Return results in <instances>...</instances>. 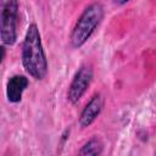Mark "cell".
<instances>
[{
  "mask_svg": "<svg viewBox=\"0 0 156 156\" xmlns=\"http://www.w3.org/2000/svg\"><path fill=\"white\" fill-rule=\"evenodd\" d=\"M101 108H102V99L99 94H96L90 99V101L87 104V106L82 111L79 117V124L83 128L90 126L100 115Z\"/></svg>",
  "mask_w": 156,
  "mask_h": 156,
  "instance_id": "obj_5",
  "label": "cell"
},
{
  "mask_svg": "<svg viewBox=\"0 0 156 156\" xmlns=\"http://www.w3.org/2000/svg\"><path fill=\"white\" fill-rule=\"evenodd\" d=\"M93 79V68L89 65H83L78 71L76 72L72 83L68 89V100L72 104H76L80 100V98L87 91L90 82Z\"/></svg>",
  "mask_w": 156,
  "mask_h": 156,
  "instance_id": "obj_4",
  "label": "cell"
},
{
  "mask_svg": "<svg viewBox=\"0 0 156 156\" xmlns=\"http://www.w3.org/2000/svg\"><path fill=\"white\" fill-rule=\"evenodd\" d=\"M28 85V79L24 76L16 74L11 77L6 85V95L10 102H18L22 99V94Z\"/></svg>",
  "mask_w": 156,
  "mask_h": 156,
  "instance_id": "obj_6",
  "label": "cell"
},
{
  "mask_svg": "<svg viewBox=\"0 0 156 156\" xmlns=\"http://www.w3.org/2000/svg\"><path fill=\"white\" fill-rule=\"evenodd\" d=\"M22 62L26 71L35 79H43L48 73V61L37 24L27 29L22 45Z\"/></svg>",
  "mask_w": 156,
  "mask_h": 156,
  "instance_id": "obj_1",
  "label": "cell"
},
{
  "mask_svg": "<svg viewBox=\"0 0 156 156\" xmlns=\"http://www.w3.org/2000/svg\"><path fill=\"white\" fill-rule=\"evenodd\" d=\"M18 16V0H1V40L12 45L16 41V24Z\"/></svg>",
  "mask_w": 156,
  "mask_h": 156,
  "instance_id": "obj_3",
  "label": "cell"
},
{
  "mask_svg": "<svg viewBox=\"0 0 156 156\" xmlns=\"http://www.w3.org/2000/svg\"><path fill=\"white\" fill-rule=\"evenodd\" d=\"M102 151V144L99 139L94 138L91 140H89L83 149L80 150V155H99Z\"/></svg>",
  "mask_w": 156,
  "mask_h": 156,
  "instance_id": "obj_7",
  "label": "cell"
},
{
  "mask_svg": "<svg viewBox=\"0 0 156 156\" xmlns=\"http://www.w3.org/2000/svg\"><path fill=\"white\" fill-rule=\"evenodd\" d=\"M116 4H118V5H123V4H126V2H128L129 0H113Z\"/></svg>",
  "mask_w": 156,
  "mask_h": 156,
  "instance_id": "obj_8",
  "label": "cell"
},
{
  "mask_svg": "<svg viewBox=\"0 0 156 156\" xmlns=\"http://www.w3.org/2000/svg\"><path fill=\"white\" fill-rule=\"evenodd\" d=\"M104 17V7L100 2H94L89 5L78 21L76 22L72 33H71V44L73 48H79L87 43V40L91 37L95 28L99 26Z\"/></svg>",
  "mask_w": 156,
  "mask_h": 156,
  "instance_id": "obj_2",
  "label": "cell"
}]
</instances>
